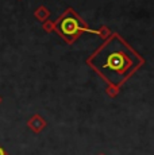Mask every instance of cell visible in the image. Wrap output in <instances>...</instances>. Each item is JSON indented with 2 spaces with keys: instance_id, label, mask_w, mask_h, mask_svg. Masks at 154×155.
I'll return each mask as SVG.
<instances>
[{
  "instance_id": "cell-1",
  "label": "cell",
  "mask_w": 154,
  "mask_h": 155,
  "mask_svg": "<svg viewBox=\"0 0 154 155\" xmlns=\"http://www.w3.org/2000/svg\"><path fill=\"white\" fill-rule=\"evenodd\" d=\"M142 64V57L118 34L108 38L88 58V65L115 88L126 82Z\"/></svg>"
},
{
  "instance_id": "cell-2",
  "label": "cell",
  "mask_w": 154,
  "mask_h": 155,
  "mask_svg": "<svg viewBox=\"0 0 154 155\" xmlns=\"http://www.w3.org/2000/svg\"><path fill=\"white\" fill-rule=\"evenodd\" d=\"M55 28L60 32V35L64 39H66L68 42H72L79 37L81 32H95L92 30L87 27L84 22L77 16V14L73 10H68L62 16L58 19V22L55 23Z\"/></svg>"
},
{
  "instance_id": "cell-3",
  "label": "cell",
  "mask_w": 154,
  "mask_h": 155,
  "mask_svg": "<svg viewBox=\"0 0 154 155\" xmlns=\"http://www.w3.org/2000/svg\"><path fill=\"white\" fill-rule=\"evenodd\" d=\"M0 155H7V154H5V151H4V150H3V148H2V147H0Z\"/></svg>"
},
{
  "instance_id": "cell-4",
  "label": "cell",
  "mask_w": 154,
  "mask_h": 155,
  "mask_svg": "<svg viewBox=\"0 0 154 155\" xmlns=\"http://www.w3.org/2000/svg\"><path fill=\"white\" fill-rule=\"evenodd\" d=\"M0 101H2V99H0Z\"/></svg>"
}]
</instances>
